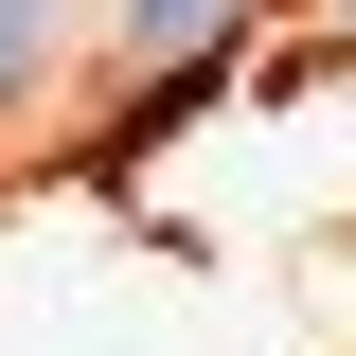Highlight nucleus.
<instances>
[{
  "mask_svg": "<svg viewBox=\"0 0 356 356\" xmlns=\"http://www.w3.org/2000/svg\"><path fill=\"white\" fill-rule=\"evenodd\" d=\"M54 72H72V0H0V125L36 107Z\"/></svg>",
  "mask_w": 356,
  "mask_h": 356,
  "instance_id": "obj_2",
  "label": "nucleus"
},
{
  "mask_svg": "<svg viewBox=\"0 0 356 356\" xmlns=\"http://www.w3.org/2000/svg\"><path fill=\"white\" fill-rule=\"evenodd\" d=\"M107 18H125V72H214L250 36V0H107Z\"/></svg>",
  "mask_w": 356,
  "mask_h": 356,
  "instance_id": "obj_1",
  "label": "nucleus"
}]
</instances>
